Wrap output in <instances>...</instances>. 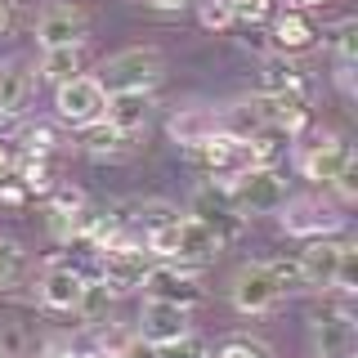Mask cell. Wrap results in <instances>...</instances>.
<instances>
[{
    "instance_id": "4fadbf2b",
    "label": "cell",
    "mask_w": 358,
    "mask_h": 358,
    "mask_svg": "<svg viewBox=\"0 0 358 358\" xmlns=\"http://www.w3.org/2000/svg\"><path fill=\"white\" fill-rule=\"evenodd\" d=\"M313 350L318 358H354V318L350 309H327L313 322Z\"/></svg>"
},
{
    "instance_id": "cb8c5ba5",
    "label": "cell",
    "mask_w": 358,
    "mask_h": 358,
    "mask_svg": "<svg viewBox=\"0 0 358 358\" xmlns=\"http://www.w3.org/2000/svg\"><path fill=\"white\" fill-rule=\"evenodd\" d=\"M14 175L22 179V188H27V193H50V188H54L50 157H31V152H22L18 162H14Z\"/></svg>"
},
{
    "instance_id": "f35d334b",
    "label": "cell",
    "mask_w": 358,
    "mask_h": 358,
    "mask_svg": "<svg viewBox=\"0 0 358 358\" xmlns=\"http://www.w3.org/2000/svg\"><path fill=\"white\" fill-rule=\"evenodd\" d=\"M41 358H72V345H67V341H45Z\"/></svg>"
},
{
    "instance_id": "484cf974",
    "label": "cell",
    "mask_w": 358,
    "mask_h": 358,
    "mask_svg": "<svg viewBox=\"0 0 358 358\" xmlns=\"http://www.w3.org/2000/svg\"><path fill=\"white\" fill-rule=\"evenodd\" d=\"M14 143H22V152H31V157H50L54 152V143H59V134H54V126H22L14 134Z\"/></svg>"
},
{
    "instance_id": "8d00e7d4",
    "label": "cell",
    "mask_w": 358,
    "mask_h": 358,
    "mask_svg": "<svg viewBox=\"0 0 358 358\" xmlns=\"http://www.w3.org/2000/svg\"><path fill=\"white\" fill-rule=\"evenodd\" d=\"M354 179H358V166L350 162V166H345V171H341V175H336V179H331V184H336V188H341V197H354V193H358V184H354Z\"/></svg>"
},
{
    "instance_id": "30bf717a",
    "label": "cell",
    "mask_w": 358,
    "mask_h": 358,
    "mask_svg": "<svg viewBox=\"0 0 358 358\" xmlns=\"http://www.w3.org/2000/svg\"><path fill=\"white\" fill-rule=\"evenodd\" d=\"M350 162H354V148L341 134H318V139L300 152V171H305V179H318V184H331Z\"/></svg>"
},
{
    "instance_id": "1f68e13d",
    "label": "cell",
    "mask_w": 358,
    "mask_h": 358,
    "mask_svg": "<svg viewBox=\"0 0 358 358\" xmlns=\"http://www.w3.org/2000/svg\"><path fill=\"white\" fill-rule=\"evenodd\" d=\"M152 350H157V358H206V345H201L193 331H188V336H179V341L152 345Z\"/></svg>"
},
{
    "instance_id": "44dd1931",
    "label": "cell",
    "mask_w": 358,
    "mask_h": 358,
    "mask_svg": "<svg viewBox=\"0 0 358 358\" xmlns=\"http://www.w3.org/2000/svg\"><path fill=\"white\" fill-rule=\"evenodd\" d=\"M130 143H134V134L126 130H117V126H108V121H94V126H85V139H81V148L90 157H126L130 152Z\"/></svg>"
},
{
    "instance_id": "52a82bcc",
    "label": "cell",
    "mask_w": 358,
    "mask_h": 358,
    "mask_svg": "<svg viewBox=\"0 0 358 358\" xmlns=\"http://www.w3.org/2000/svg\"><path fill=\"white\" fill-rule=\"evenodd\" d=\"M143 296H152V300H171V305H184V309H193L197 300H201V282H197V273L188 264H171V260H162V264H148V273H143Z\"/></svg>"
},
{
    "instance_id": "836d02e7",
    "label": "cell",
    "mask_w": 358,
    "mask_h": 358,
    "mask_svg": "<svg viewBox=\"0 0 358 358\" xmlns=\"http://www.w3.org/2000/svg\"><path fill=\"white\" fill-rule=\"evenodd\" d=\"M233 5V22H246V27H260L268 14V0H229Z\"/></svg>"
},
{
    "instance_id": "4dcf8cb0",
    "label": "cell",
    "mask_w": 358,
    "mask_h": 358,
    "mask_svg": "<svg viewBox=\"0 0 358 358\" xmlns=\"http://www.w3.org/2000/svg\"><path fill=\"white\" fill-rule=\"evenodd\" d=\"M197 14H201V27H210V31L233 27V5L229 0H197Z\"/></svg>"
},
{
    "instance_id": "83f0119b",
    "label": "cell",
    "mask_w": 358,
    "mask_h": 358,
    "mask_svg": "<svg viewBox=\"0 0 358 358\" xmlns=\"http://www.w3.org/2000/svg\"><path fill=\"white\" fill-rule=\"evenodd\" d=\"M331 50H336V67H354V59H358V22L354 18H345L331 31Z\"/></svg>"
},
{
    "instance_id": "8fae6325",
    "label": "cell",
    "mask_w": 358,
    "mask_h": 358,
    "mask_svg": "<svg viewBox=\"0 0 358 358\" xmlns=\"http://www.w3.org/2000/svg\"><path fill=\"white\" fill-rule=\"evenodd\" d=\"M220 117V130L229 134V139H251V134H264L273 130V103H268V94H255V99H233Z\"/></svg>"
},
{
    "instance_id": "ab89813d",
    "label": "cell",
    "mask_w": 358,
    "mask_h": 358,
    "mask_svg": "<svg viewBox=\"0 0 358 358\" xmlns=\"http://www.w3.org/2000/svg\"><path fill=\"white\" fill-rule=\"evenodd\" d=\"M14 27V0H0V36Z\"/></svg>"
},
{
    "instance_id": "7a4b0ae2",
    "label": "cell",
    "mask_w": 358,
    "mask_h": 358,
    "mask_svg": "<svg viewBox=\"0 0 358 358\" xmlns=\"http://www.w3.org/2000/svg\"><path fill=\"white\" fill-rule=\"evenodd\" d=\"M162 76H166V54L152 45H134V50L103 59L94 81L103 85V94H121V90H152Z\"/></svg>"
},
{
    "instance_id": "3957f363",
    "label": "cell",
    "mask_w": 358,
    "mask_h": 358,
    "mask_svg": "<svg viewBox=\"0 0 358 358\" xmlns=\"http://www.w3.org/2000/svg\"><path fill=\"white\" fill-rule=\"evenodd\" d=\"M224 188H229V201L238 215H268L287 201V179L273 166H251V171L224 175Z\"/></svg>"
},
{
    "instance_id": "7c38bea8",
    "label": "cell",
    "mask_w": 358,
    "mask_h": 358,
    "mask_svg": "<svg viewBox=\"0 0 358 358\" xmlns=\"http://www.w3.org/2000/svg\"><path fill=\"white\" fill-rule=\"evenodd\" d=\"M188 336V309L184 305H171V300H143V313H139V341L148 345H166V341H179Z\"/></svg>"
},
{
    "instance_id": "2e32d148",
    "label": "cell",
    "mask_w": 358,
    "mask_h": 358,
    "mask_svg": "<svg viewBox=\"0 0 358 358\" xmlns=\"http://www.w3.org/2000/svg\"><path fill=\"white\" fill-rule=\"evenodd\" d=\"M260 94H300V99H309V76L291 63V54L273 50V54H264Z\"/></svg>"
},
{
    "instance_id": "e575fe53",
    "label": "cell",
    "mask_w": 358,
    "mask_h": 358,
    "mask_svg": "<svg viewBox=\"0 0 358 358\" xmlns=\"http://www.w3.org/2000/svg\"><path fill=\"white\" fill-rule=\"evenodd\" d=\"M264 264L273 268V278H278V287H282V291L305 287V282H300V268H296V260H264Z\"/></svg>"
},
{
    "instance_id": "4316f807",
    "label": "cell",
    "mask_w": 358,
    "mask_h": 358,
    "mask_svg": "<svg viewBox=\"0 0 358 358\" xmlns=\"http://www.w3.org/2000/svg\"><path fill=\"white\" fill-rule=\"evenodd\" d=\"M215 358H273L264 341H255V336H224Z\"/></svg>"
},
{
    "instance_id": "ac0fdd59",
    "label": "cell",
    "mask_w": 358,
    "mask_h": 358,
    "mask_svg": "<svg viewBox=\"0 0 358 358\" xmlns=\"http://www.w3.org/2000/svg\"><path fill=\"white\" fill-rule=\"evenodd\" d=\"M31 85L36 81H31L27 63H18V59L0 63V112H5V117H18L31 99Z\"/></svg>"
},
{
    "instance_id": "ee69618b",
    "label": "cell",
    "mask_w": 358,
    "mask_h": 358,
    "mask_svg": "<svg viewBox=\"0 0 358 358\" xmlns=\"http://www.w3.org/2000/svg\"><path fill=\"white\" fill-rule=\"evenodd\" d=\"M72 358H108V354H99V350H90V354H72Z\"/></svg>"
},
{
    "instance_id": "9c48e42d",
    "label": "cell",
    "mask_w": 358,
    "mask_h": 358,
    "mask_svg": "<svg viewBox=\"0 0 358 358\" xmlns=\"http://www.w3.org/2000/svg\"><path fill=\"white\" fill-rule=\"evenodd\" d=\"M90 31L85 9L76 5H45L36 18V45L41 50H54V45H81Z\"/></svg>"
},
{
    "instance_id": "d590c367",
    "label": "cell",
    "mask_w": 358,
    "mask_h": 358,
    "mask_svg": "<svg viewBox=\"0 0 358 358\" xmlns=\"http://www.w3.org/2000/svg\"><path fill=\"white\" fill-rule=\"evenodd\" d=\"M31 193L22 184H9V179H0V201H5V206H22V201H27Z\"/></svg>"
},
{
    "instance_id": "f1b7e54d",
    "label": "cell",
    "mask_w": 358,
    "mask_h": 358,
    "mask_svg": "<svg viewBox=\"0 0 358 358\" xmlns=\"http://www.w3.org/2000/svg\"><path fill=\"white\" fill-rule=\"evenodd\" d=\"M134 341V331H126V327H117V322H94V350L99 354H108V358H121V350Z\"/></svg>"
},
{
    "instance_id": "ffe728a7",
    "label": "cell",
    "mask_w": 358,
    "mask_h": 358,
    "mask_svg": "<svg viewBox=\"0 0 358 358\" xmlns=\"http://www.w3.org/2000/svg\"><path fill=\"white\" fill-rule=\"evenodd\" d=\"M81 72H85V41L81 45H54V50H45L41 76L50 85H63V81H72V76H81Z\"/></svg>"
},
{
    "instance_id": "60d3db41",
    "label": "cell",
    "mask_w": 358,
    "mask_h": 358,
    "mask_svg": "<svg viewBox=\"0 0 358 358\" xmlns=\"http://www.w3.org/2000/svg\"><path fill=\"white\" fill-rule=\"evenodd\" d=\"M14 162H18V157H9V148L0 143V179H9V175H14Z\"/></svg>"
},
{
    "instance_id": "d6986e66",
    "label": "cell",
    "mask_w": 358,
    "mask_h": 358,
    "mask_svg": "<svg viewBox=\"0 0 358 358\" xmlns=\"http://www.w3.org/2000/svg\"><path fill=\"white\" fill-rule=\"evenodd\" d=\"M220 130V117L210 108H179L175 117H171V139L175 143H201V139H210V134Z\"/></svg>"
},
{
    "instance_id": "e0dca14e",
    "label": "cell",
    "mask_w": 358,
    "mask_h": 358,
    "mask_svg": "<svg viewBox=\"0 0 358 358\" xmlns=\"http://www.w3.org/2000/svg\"><path fill=\"white\" fill-rule=\"evenodd\" d=\"M336 255H341V242L336 238H309V246L300 251V282L305 287H331V273H336Z\"/></svg>"
},
{
    "instance_id": "ba28073f",
    "label": "cell",
    "mask_w": 358,
    "mask_h": 358,
    "mask_svg": "<svg viewBox=\"0 0 358 358\" xmlns=\"http://www.w3.org/2000/svg\"><path fill=\"white\" fill-rule=\"evenodd\" d=\"M282 296L287 291L278 287L268 264H246L233 273V305H238V313H268Z\"/></svg>"
},
{
    "instance_id": "d4e9b609",
    "label": "cell",
    "mask_w": 358,
    "mask_h": 358,
    "mask_svg": "<svg viewBox=\"0 0 358 358\" xmlns=\"http://www.w3.org/2000/svg\"><path fill=\"white\" fill-rule=\"evenodd\" d=\"M331 287L341 291V296H354V291H358V246H354V242H341V255H336Z\"/></svg>"
},
{
    "instance_id": "74e56055",
    "label": "cell",
    "mask_w": 358,
    "mask_h": 358,
    "mask_svg": "<svg viewBox=\"0 0 358 358\" xmlns=\"http://www.w3.org/2000/svg\"><path fill=\"white\" fill-rule=\"evenodd\" d=\"M121 358H157V350H152L148 341H139V336H134L126 350H121Z\"/></svg>"
},
{
    "instance_id": "7402d4cb",
    "label": "cell",
    "mask_w": 358,
    "mask_h": 358,
    "mask_svg": "<svg viewBox=\"0 0 358 358\" xmlns=\"http://www.w3.org/2000/svg\"><path fill=\"white\" fill-rule=\"evenodd\" d=\"M112 300H117V291H112L99 273H94V278H85V282H81V296H76V313H81L85 327H94V322H103V318H108Z\"/></svg>"
},
{
    "instance_id": "d6a6232c",
    "label": "cell",
    "mask_w": 358,
    "mask_h": 358,
    "mask_svg": "<svg viewBox=\"0 0 358 358\" xmlns=\"http://www.w3.org/2000/svg\"><path fill=\"white\" fill-rule=\"evenodd\" d=\"M22 273V246L14 238H0V287H9Z\"/></svg>"
},
{
    "instance_id": "7bdbcfd3",
    "label": "cell",
    "mask_w": 358,
    "mask_h": 358,
    "mask_svg": "<svg viewBox=\"0 0 358 358\" xmlns=\"http://www.w3.org/2000/svg\"><path fill=\"white\" fill-rule=\"evenodd\" d=\"M300 9H318V5H327V0H296Z\"/></svg>"
},
{
    "instance_id": "5bb4252c",
    "label": "cell",
    "mask_w": 358,
    "mask_h": 358,
    "mask_svg": "<svg viewBox=\"0 0 358 358\" xmlns=\"http://www.w3.org/2000/svg\"><path fill=\"white\" fill-rule=\"evenodd\" d=\"M81 282H85V273H76L67 260H50V268H45V278H41V305L59 309V313H72L76 296H81Z\"/></svg>"
},
{
    "instance_id": "b9f144b4",
    "label": "cell",
    "mask_w": 358,
    "mask_h": 358,
    "mask_svg": "<svg viewBox=\"0 0 358 358\" xmlns=\"http://www.w3.org/2000/svg\"><path fill=\"white\" fill-rule=\"evenodd\" d=\"M148 5H152V9H166V14H179L188 0H148Z\"/></svg>"
},
{
    "instance_id": "f546056e",
    "label": "cell",
    "mask_w": 358,
    "mask_h": 358,
    "mask_svg": "<svg viewBox=\"0 0 358 358\" xmlns=\"http://www.w3.org/2000/svg\"><path fill=\"white\" fill-rule=\"evenodd\" d=\"M134 220H139L143 224V233H148V229H157V224H171L175 215H179V210L171 206V201H134Z\"/></svg>"
},
{
    "instance_id": "6da1fadb",
    "label": "cell",
    "mask_w": 358,
    "mask_h": 358,
    "mask_svg": "<svg viewBox=\"0 0 358 358\" xmlns=\"http://www.w3.org/2000/svg\"><path fill=\"white\" fill-rule=\"evenodd\" d=\"M148 242V255L157 260H171V264H206L224 251V242L210 233V224H201L197 215H175L171 224H157V229L143 233Z\"/></svg>"
},
{
    "instance_id": "5b68a950",
    "label": "cell",
    "mask_w": 358,
    "mask_h": 358,
    "mask_svg": "<svg viewBox=\"0 0 358 358\" xmlns=\"http://www.w3.org/2000/svg\"><path fill=\"white\" fill-rule=\"evenodd\" d=\"M282 233H291V238H336V233L345 229V215L336 206H327L322 197H300V201H282Z\"/></svg>"
},
{
    "instance_id": "9a60e30c",
    "label": "cell",
    "mask_w": 358,
    "mask_h": 358,
    "mask_svg": "<svg viewBox=\"0 0 358 358\" xmlns=\"http://www.w3.org/2000/svg\"><path fill=\"white\" fill-rule=\"evenodd\" d=\"M152 117V90H121V94H108L103 121L126 134H139Z\"/></svg>"
},
{
    "instance_id": "8992f818",
    "label": "cell",
    "mask_w": 358,
    "mask_h": 358,
    "mask_svg": "<svg viewBox=\"0 0 358 358\" xmlns=\"http://www.w3.org/2000/svg\"><path fill=\"white\" fill-rule=\"evenodd\" d=\"M143 273H148V251H143L139 242L130 238H121V242H112L99 251V278L117 291V296H126V291H134L143 282Z\"/></svg>"
},
{
    "instance_id": "603a6c76",
    "label": "cell",
    "mask_w": 358,
    "mask_h": 358,
    "mask_svg": "<svg viewBox=\"0 0 358 358\" xmlns=\"http://www.w3.org/2000/svg\"><path fill=\"white\" fill-rule=\"evenodd\" d=\"M313 36H318V31H313V22H309L305 14H296V9H291V14H278V22H273V45H278L282 54L309 50Z\"/></svg>"
},
{
    "instance_id": "277c9868",
    "label": "cell",
    "mask_w": 358,
    "mask_h": 358,
    "mask_svg": "<svg viewBox=\"0 0 358 358\" xmlns=\"http://www.w3.org/2000/svg\"><path fill=\"white\" fill-rule=\"evenodd\" d=\"M103 108H108V94L94 76H72V81L54 85V112L72 130H85L94 121H103Z\"/></svg>"
}]
</instances>
